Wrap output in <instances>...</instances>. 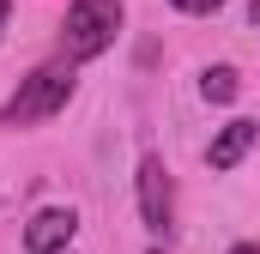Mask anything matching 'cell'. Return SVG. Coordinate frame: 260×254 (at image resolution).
Returning <instances> with one entry per match:
<instances>
[{"label": "cell", "instance_id": "cell-9", "mask_svg": "<svg viewBox=\"0 0 260 254\" xmlns=\"http://www.w3.org/2000/svg\"><path fill=\"white\" fill-rule=\"evenodd\" d=\"M230 254H260V242H236V248H230Z\"/></svg>", "mask_w": 260, "mask_h": 254}, {"label": "cell", "instance_id": "cell-3", "mask_svg": "<svg viewBox=\"0 0 260 254\" xmlns=\"http://www.w3.org/2000/svg\"><path fill=\"white\" fill-rule=\"evenodd\" d=\"M133 188H139V218H145V230H170L176 224V188H170V170H164V157L157 151H145L139 157V176H133Z\"/></svg>", "mask_w": 260, "mask_h": 254}, {"label": "cell", "instance_id": "cell-7", "mask_svg": "<svg viewBox=\"0 0 260 254\" xmlns=\"http://www.w3.org/2000/svg\"><path fill=\"white\" fill-rule=\"evenodd\" d=\"M176 6H182V12H218L224 0H176Z\"/></svg>", "mask_w": 260, "mask_h": 254}, {"label": "cell", "instance_id": "cell-4", "mask_svg": "<svg viewBox=\"0 0 260 254\" xmlns=\"http://www.w3.org/2000/svg\"><path fill=\"white\" fill-rule=\"evenodd\" d=\"M73 236H79V218H73V206H43V212L24 224V248H30V254H61Z\"/></svg>", "mask_w": 260, "mask_h": 254}, {"label": "cell", "instance_id": "cell-6", "mask_svg": "<svg viewBox=\"0 0 260 254\" xmlns=\"http://www.w3.org/2000/svg\"><path fill=\"white\" fill-rule=\"evenodd\" d=\"M200 97L206 103H230L236 97V67H206L200 73Z\"/></svg>", "mask_w": 260, "mask_h": 254}, {"label": "cell", "instance_id": "cell-1", "mask_svg": "<svg viewBox=\"0 0 260 254\" xmlns=\"http://www.w3.org/2000/svg\"><path fill=\"white\" fill-rule=\"evenodd\" d=\"M73 85H79V73H73V61H49L37 67L12 97H6V109H0V127H37L49 121V115H61L67 103H73Z\"/></svg>", "mask_w": 260, "mask_h": 254}, {"label": "cell", "instance_id": "cell-2", "mask_svg": "<svg viewBox=\"0 0 260 254\" xmlns=\"http://www.w3.org/2000/svg\"><path fill=\"white\" fill-rule=\"evenodd\" d=\"M121 30V0H73L61 24V49L67 61H97Z\"/></svg>", "mask_w": 260, "mask_h": 254}, {"label": "cell", "instance_id": "cell-10", "mask_svg": "<svg viewBox=\"0 0 260 254\" xmlns=\"http://www.w3.org/2000/svg\"><path fill=\"white\" fill-rule=\"evenodd\" d=\"M248 18H254V24H260V0H248Z\"/></svg>", "mask_w": 260, "mask_h": 254}, {"label": "cell", "instance_id": "cell-8", "mask_svg": "<svg viewBox=\"0 0 260 254\" xmlns=\"http://www.w3.org/2000/svg\"><path fill=\"white\" fill-rule=\"evenodd\" d=\"M6 18H12V0H0V37H6Z\"/></svg>", "mask_w": 260, "mask_h": 254}, {"label": "cell", "instance_id": "cell-5", "mask_svg": "<svg viewBox=\"0 0 260 254\" xmlns=\"http://www.w3.org/2000/svg\"><path fill=\"white\" fill-rule=\"evenodd\" d=\"M254 139H260V121H248V115H236V121H224L218 127V139L206 145V164L224 176V170H236L248 151H254Z\"/></svg>", "mask_w": 260, "mask_h": 254}]
</instances>
